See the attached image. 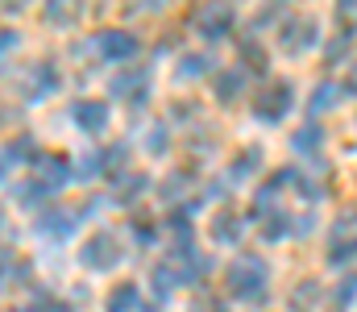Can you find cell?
Masks as SVG:
<instances>
[{"mask_svg":"<svg viewBox=\"0 0 357 312\" xmlns=\"http://www.w3.org/2000/svg\"><path fill=\"white\" fill-rule=\"evenodd\" d=\"M42 225H46L50 233H63V229H71V225H75V216H63V212H46V216H42Z\"/></svg>","mask_w":357,"mask_h":312,"instance_id":"277c9868","label":"cell"},{"mask_svg":"<svg viewBox=\"0 0 357 312\" xmlns=\"http://www.w3.org/2000/svg\"><path fill=\"white\" fill-rule=\"evenodd\" d=\"M129 300H133V288H121V292L112 296V312H125L129 309Z\"/></svg>","mask_w":357,"mask_h":312,"instance_id":"5b68a950","label":"cell"},{"mask_svg":"<svg viewBox=\"0 0 357 312\" xmlns=\"http://www.w3.org/2000/svg\"><path fill=\"white\" fill-rule=\"evenodd\" d=\"M104 104H96V101H84V104H75V121L84 125V129H100L104 125Z\"/></svg>","mask_w":357,"mask_h":312,"instance_id":"6da1fadb","label":"cell"},{"mask_svg":"<svg viewBox=\"0 0 357 312\" xmlns=\"http://www.w3.org/2000/svg\"><path fill=\"white\" fill-rule=\"evenodd\" d=\"M133 46H137V42H133L129 34H108V42H100V50H104V54H112V59H121V54H129Z\"/></svg>","mask_w":357,"mask_h":312,"instance_id":"3957f363","label":"cell"},{"mask_svg":"<svg viewBox=\"0 0 357 312\" xmlns=\"http://www.w3.org/2000/svg\"><path fill=\"white\" fill-rule=\"evenodd\" d=\"M96 258H104V262H116V246H112V237L104 233L100 242H91L88 250H84V262H96Z\"/></svg>","mask_w":357,"mask_h":312,"instance_id":"7a4b0ae2","label":"cell"}]
</instances>
